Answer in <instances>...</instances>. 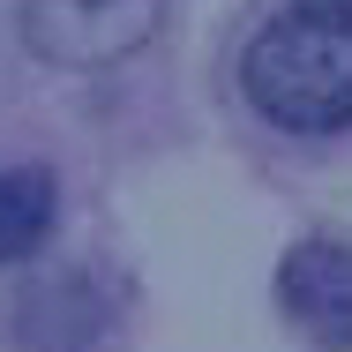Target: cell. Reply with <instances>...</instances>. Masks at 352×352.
Listing matches in <instances>:
<instances>
[{"label":"cell","instance_id":"obj_1","mask_svg":"<svg viewBox=\"0 0 352 352\" xmlns=\"http://www.w3.org/2000/svg\"><path fill=\"white\" fill-rule=\"evenodd\" d=\"M240 90L292 135L352 128V0H285L240 45Z\"/></svg>","mask_w":352,"mask_h":352},{"label":"cell","instance_id":"obj_2","mask_svg":"<svg viewBox=\"0 0 352 352\" xmlns=\"http://www.w3.org/2000/svg\"><path fill=\"white\" fill-rule=\"evenodd\" d=\"M165 0H23V45L53 68H113L142 53Z\"/></svg>","mask_w":352,"mask_h":352},{"label":"cell","instance_id":"obj_3","mask_svg":"<svg viewBox=\"0 0 352 352\" xmlns=\"http://www.w3.org/2000/svg\"><path fill=\"white\" fill-rule=\"evenodd\" d=\"M278 300L307 345L352 352V248L345 240H300L278 270Z\"/></svg>","mask_w":352,"mask_h":352},{"label":"cell","instance_id":"obj_4","mask_svg":"<svg viewBox=\"0 0 352 352\" xmlns=\"http://www.w3.org/2000/svg\"><path fill=\"white\" fill-rule=\"evenodd\" d=\"M53 173L45 165H0V263H30L53 232Z\"/></svg>","mask_w":352,"mask_h":352}]
</instances>
